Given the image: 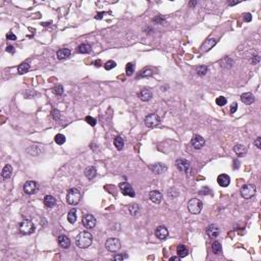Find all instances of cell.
<instances>
[{"mask_svg": "<svg viewBox=\"0 0 261 261\" xmlns=\"http://www.w3.org/2000/svg\"><path fill=\"white\" fill-rule=\"evenodd\" d=\"M92 242H93V237L88 232H82L81 234H78L77 239H75V243L82 249L89 248L91 244H92Z\"/></svg>", "mask_w": 261, "mask_h": 261, "instance_id": "obj_1", "label": "cell"}, {"mask_svg": "<svg viewBox=\"0 0 261 261\" xmlns=\"http://www.w3.org/2000/svg\"><path fill=\"white\" fill-rule=\"evenodd\" d=\"M203 208V202L197 198L191 199L188 203V209L192 214H199Z\"/></svg>", "mask_w": 261, "mask_h": 261, "instance_id": "obj_2", "label": "cell"}, {"mask_svg": "<svg viewBox=\"0 0 261 261\" xmlns=\"http://www.w3.org/2000/svg\"><path fill=\"white\" fill-rule=\"evenodd\" d=\"M80 200H81V193L79 192L77 189H70L66 196L67 203L71 206H75L79 204Z\"/></svg>", "mask_w": 261, "mask_h": 261, "instance_id": "obj_3", "label": "cell"}, {"mask_svg": "<svg viewBox=\"0 0 261 261\" xmlns=\"http://www.w3.org/2000/svg\"><path fill=\"white\" fill-rule=\"evenodd\" d=\"M241 193V196L245 199H250L252 198L253 196H255L256 194V188L254 185H251V184H248V185H245L241 188L240 190Z\"/></svg>", "mask_w": 261, "mask_h": 261, "instance_id": "obj_4", "label": "cell"}, {"mask_svg": "<svg viewBox=\"0 0 261 261\" xmlns=\"http://www.w3.org/2000/svg\"><path fill=\"white\" fill-rule=\"evenodd\" d=\"M20 230L22 234H31L35 232V225L30 219H26L21 222Z\"/></svg>", "mask_w": 261, "mask_h": 261, "instance_id": "obj_5", "label": "cell"}, {"mask_svg": "<svg viewBox=\"0 0 261 261\" xmlns=\"http://www.w3.org/2000/svg\"><path fill=\"white\" fill-rule=\"evenodd\" d=\"M105 246H106V249L108 251L117 252L122 247V244H120V241L116 238H109L105 243Z\"/></svg>", "mask_w": 261, "mask_h": 261, "instance_id": "obj_6", "label": "cell"}, {"mask_svg": "<svg viewBox=\"0 0 261 261\" xmlns=\"http://www.w3.org/2000/svg\"><path fill=\"white\" fill-rule=\"evenodd\" d=\"M159 123H160V118H159V116L157 114H155V113H151V114L147 115L145 117V124L148 128L157 127Z\"/></svg>", "mask_w": 261, "mask_h": 261, "instance_id": "obj_7", "label": "cell"}, {"mask_svg": "<svg viewBox=\"0 0 261 261\" xmlns=\"http://www.w3.org/2000/svg\"><path fill=\"white\" fill-rule=\"evenodd\" d=\"M119 190L123 193V195L128 196V197H135V191L133 187L128 183H120L119 184Z\"/></svg>", "mask_w": 261, "mask_h": 261, "instance_id": "obj_8", "label": "cell"}, {"mask_svg": "<svg viewBox=\"0 0 261 261\" xmlns=\"http://www.w3.org/2000/svg\"><path fill=\"white\" fill-rule=\"evenodd\" d=\"M24 192L28 195H33L38 192V184L36 181H28L24 185Z\"/></svg>", "mask_w": 261, "mask_h": 261, "instance_id": "obj_9", "label": "cell"}, {"mask_svg": "<svg viewBox=\"0 0 261 261\" xmlns=\"http://www.w3.org/2000/svg\"><path fill=\"white\" fill-rule=\"evenodd\" d=\"M83 225H84L87 229H93L96 225V218L93 216L92 214H86L82 219Z\"/></svg>", "mask_w": 261, "mask_h": 261, "instance_id": "obj_10", "label": "cell"}, {"mask_svg": "<svg viewBox=\"0 0 261 261\" xmlns=\"http://www.w3.org/2000/svg\"><path fill=\"white\" fill-rule=\"evenodd\" d=\"M176 166L180 172H186L190 168V162L186 159H184V158H179V159L176 160Z\"/></svg>", "mask_w": 261, "mask_h": 261, "instance_id": "obj_11", "label": "cell"}, {"mask_svg": "<svg viewBox=\"0 0 261 261\" xmlns=\"http://www.w3.org/2000/svg\"><path fill=\"white\" fill-rule=\"evenodd\" d=\"M191 144L195 149L199 150V149H201L202 147H204V145H205V140H204L200 135H195L192 139Z\"/></svg>", "mask_w": 261, "mask_h": 261, "instance_id": "obj_12", "label": "cell"}, {"mask_svg": "<svg viewBox=\"0 0 261 261\" xmlns=\"http://www.w3.org/2000/svg\"><path fill=\"white\" fill-rule=\"evenodd\" d=\"M149 169L153 173H156V175H160V173H163L166 169H167V166L162 164V163H154V164H150L149 165Z\"/></svg>", "mask_w": 261, "mask_h": 261, "instance_id": "obj_13", "label": "cell"}, {"mask_svg": "<svg viewBox=\"0 0 261 261\" xmlns=\"http://www.w3.org/2000/svg\"><path fill=\"white\" fill-rule=\"evenodd\" d=\"M155 234H156V237L159 240H164V239H166V237L168 236V230L165 226L160 225L155 230Z\"/></svg>", "mask_w": 261, "mask_h": 261, "instance_id": "obj_14", "label": "cell"}, {"mask_svg": "<svg viewBox=\"0 0 261 261\" xmlns=\"http://www.w3.org/2000/svg\"><path fill=\"white\" fill-rule=\"evenodd\" d=\"M217 183L220 187H228L230 184V177L225 175V173H222V175H219L217 177Z\"/></svg>", "mask_w": 261, "mask_h": 261, "instance_id": "obj_15", "label": "cell"}, {"mask_svg": "<svg viewBox=\"0 0 261 261\" xmlns=\"http://www.w3.org/2000/svg\"><path fill=\"white\" fill-rule=\"evenodd\" d=\"M206 234L210 238H217L219 236V229L215 225H210L207 226Z\"/></svg>", "mask_w": 261, "mask_h": 261, "instance_id": "obj_16", "label": "cell"}, {"mask_svg": "<svg viewBox=\"0 0 261 261\" xmlns=\"http://www.w3.org/2000/svg\"><path fill=\"white\" fill-rule=\"evenodd\" d=\"M149 197H150V200L152 201L153 203L155 204H159L161 202V200H162V194L159 192V191H156V190H154V191H151L150 192V194H149Z\"/></svg>", "mask_w": 261, "mask_h": 261, "instance_id": "obj_17", "label": "cell"}, {"mask_svg": "<svg viewBox=\"0 0 261 261\" xmlns=\"http://www.w3.org/2000/svg\"><path fill=\"white\" fill-rule=\"evenodd\" d=\"M215 44H216V40H215L214 38H209V39H207L205 42L202 44L201 50L204 51V52H206L208 50H210V49L212 48Z\"/></svg>", "mask_w": 261, "mask_h": 261, "instance_id": "obj_18", "label": "cell"}, {"mask_svg": "<svg viewBox=\"0 0 261 261\" xmlns=\"http://www.w3.org/2000/svg\"><path fill=\"white\" fill-rule=\"evenodd\" d=\"M241 101L243 102L244 104L250 105L255 101V98H254V96H253L252 93L247 92V93H244V94H242L241 95Z\"/></svg>", "mask_w": 261, "mask_h": 261, "instance_id": "obj_19", "label": "cell"}, {"mask_svg": "<svg viewBox=\"0 0 261 261\" xmlns=\"http://www.w3.org/2000/svg\"><path fill=\"white\" fill-rule=\"evenodd\" d=\"M57 241H58L59 246L63 249H67L70 246V240L66 236H64V234H60Z\"/></svg>", "mask_w": 261, "mask_h": 261, "instance_id": "obj_20", "label": "cell"}, {"mask_svg": "<svg viewBox=\"0 0 261 261\" xmlns=\"http://www.w3.org/2000/svg\"><path fill=\"white\" fill-rule=\"evenodd\" d=\"M139 97L142 101H149L152 98V92L149 89H143L139 92Z\"/></svg>", "mask_w": 261, "mask_h": 261, "instance_id": "obj_21", "label": "cell"}, {"mask_svg": "<svg viewBox=\"0 0 261 261\" xmlns=\"http://www.w3.org/2000/svg\"><path fill=\"white\" fill-rule=\"evenodd\" d=\"M234 153H236L238 156H245L246 154H247V147H245L244 145H242V144H237V145H234Z\"/></svg>", "mask_w": 261, "mask_h": 261, "instance_id": "obj_22", "label": "cell"}, {"mask_svg": "<svg viewBox=\"0 0 261 261\" xmlns=\"http://www.w3.org/2000/svg\"><path fill=\"white\" fill-rule=\"evenodd\" d=\"M44 204L48 208H52L56 205V199L51 195H46L44 197Z\"/></svg>", "mask_w": 261, "mask_h": 261, "instance_id": "obj_23", "label": "cell"}, {"mask_svg": "<svg viewBox=\"0 0 261 261\" xmlns=\"http://www.w3.org/2000/svg\"><path fill=\"white\" fill-rule=\"evenodd\" d=\"M1 175H2V177L4 180H8L9 177L11 176V175H12V166H11L10 164H6L2 169Z\"/></svg>", "mask_w": 261, "mask_h": 261, "instance_id": "obj_24", "label": "cell"}, {"mask_svg": "<svg viewBox=\"0 0 261 261\" xmlns=\"http://www.w3.org/2000/svg\"><path fill=\"white\" fill-rule=\"evenodd\" d=\"M85 176H86L87 179H89V180L94 179V177L97 176L96 168L94 167V166H89V167H87L85 169Z\"/></svg>", "mask_w": 261, "mask_h": 261, "instance_id": "obj_25", "label": "cell"}, {"mask_svg": "<svg viewBox=\"0 0 261 261\" xmlns=\"http://www.w3.org/2000/svg\"><path fill=\"white\" fill-rule=\"evenodd\" d=\"M70 49H66V48L60 49V50L57 51V53H56V56H57V58L60 59V60L70 57Z\"/></svg>", "mask_w": 261, "mask_h": 261, "instance_id": "obj_26", "label": "cell"}, {"mask_svg": "<svg viewBox=\"0 0 261 261\" xmlns=\"http://www.w3.org/2000/svg\"><path fill=\"white\" fill-rule=\"evenodd\" d=\"M176 253L181 258H184V257H186L189 254V250H188V248L186 247V246L181 244L176 247Z\"/></svg>", "mask_w": 261, "mask_h": 261, "instance_id": "obj_27", "label": "cell"}, {"mask_svg": "<svg viewBox=\"0 0 261 261\" xmlns=\"http://www.w3.org/2000/svg\"><path fill=\"white\" fill-rule=\"evenodd\" d=\"M91 50H92V48H91V45L90 44H87V43L81 44L80 46L77 48V51L79 52V53H82V54L89 53V52H91Z\"/></svg>", "mask_w": 261, "mask_h": 261, "instance_id": "obj_28", "label": "cell"}, {"mask_svg": "<svg viewBox=\"0 0 261 261\" xmlns=\"http://www.w3.org/2000/svg\"><path fill=\"white\" fill-rule=\"evenodd\" d=\"M128 209L130 214L133 215V216H136V215L140 214V207L138 204H136V203L131 204V205L128 207Z\"/></svg>", "mask_w": 261, "mask_h": 261, "instance_id": "obj_29", "label": "cell"}, {"mask_svg": "<svg viewBox=\"0 0 261 261\" xmlns=\"http://www.w3.org/2000/svg\"><path fill=\"white\" fill-rule=\"evenodd\" d=\"M113 143H114V146L116 147L117 150H122L123 148V146H124V141L120 136L115 137L114 140H113Z\"/></svg>", "mask_w": 261, "mask_h": 261, "instance_id": "obj_30", "label": "cell"}, {"mask_svg": "<svg viewBox=\"0 0 261 261\" xmlns=\"http://www.w3.org/2000/svg\"><path fill=\"white\" fill-rule=\"evenodd\" d=\"M211 250H212V252L214 253V254H220V253L222 252V247H221V244H220V242H218V241H215L214 243L212 244V246H211Z\"/></svg>", "mask_w": 261, "mask_h": 261, "instance_id": "obj_31", "label": "cell"}, {"mask_svg": "<svg viewBox=\"0 0 261 261\" xmlns=\"http://www.w3.org/2000/svg\"><path fill=\"white\" fill-rule=\"evenodd\" d=\"M67 220H69V222L71 225L75 224V220H77V210L75 209L70 210L69 214H67Z\"/></svg>", "mask_w": 261, "mask_h": 261, "instance_id": "obj_32", "label": "cell"}, {"mask_svg": "<svg viewBox=\"0 0 261 261\" xmlns=\"http://www.w3.org/2000/svg\"><path fill=\"white\" fill-rule=\"evenodd\" d=\"M40 152H41V149L37 146H32L27 149V153L32 155V156H38V155L40 154Z\"/></svg>", "mask_w": 261, "mask_h": 261, "instance_id": "obj_33", "label": "cell"}, {"mask_svg": "<svg viewBox=\"0 0 261 261\" xmlns=\"http://www.w3.org/2000/svg\"><path fill=\"white\" fill-rule=\"evenodd\" d=\"M30 70V64L28 62H24V63H22L21 65H18L17 67V71H18V74H26L27 71Z\"/></svg>", "mask_w": 261, "mask_h": 261, "instance_id": "obj_34", "label": "cell"}, {"mask_svg": "<svg viewBox=\"0 0 261 261\" xmlns=\"http://www.w3.org/2000/svg\"><path fill=\"white\" fill-rule=\"evenodd\" d=\"M65 136H63L62 134H57L55 136V142L57 143L58 145H62L65 143Z\"/></svg>", "mask_w": 261, "mask_h": 261, "instance_id": "obj_35", "label": "cell"}, {"mask_svg": "<svg viewBox=\"0 0 261 261\" xmlns=\"http://www.w3.org/2000/svg\"><path fill=\"white\" fill-rule=\"evenodd\" d=\"M134 70H135V65H134V63L128 62V63L127 64V65H126V74H127V75H133Z\"/></svg>", "mask_w": 261, "mask_h": 261, "instance_id": "obj_36", "label": "cell"}, {"mask_svg": "<svg viewBox=\"0 0 261 261\" xmlns=\"http://www.w3.org/2000/svg\"><path fill=\"white\" fill-rule=\"evenodd\" d=\"M207 66L205 65H199L196 67V73H197L199 75H206L207 73Z\"/></svg>", "mask_w": 261, "mask_h": 261, "instance_id": "obj_37", "label": "cell"}, {"mask_svg": "<svg viewBox=\"0 0 261 261\" xmlns=\"http://www.w3.org/2000/svg\"><path fill=\"white\" fill-rule=\"evenodd\" d=\"M115 66H116V63L113 61V60H109V61H107L104 64V69L106 70H110L112 69H114Z\"/></svg>", "mask_w": 261, "mask_h": 261, "instance_id": "obj_38", "label": "cell"}, {"mask_svg": "<svg viewBox=\"0 0 261 261\" xmlns=\"http://www.w3.org/2000/svg\"><path fill=\"white\" fill-rule=\"evenodd\" d=\"M215 102H216V104L218 105V106H224V105L226 104V102H228V100H226V98L220 96V97L216 98V100H215Z\"/></svg>", "mask_w": 261, "mask_h": 261, "instance_id": "obj_39", "label": "cell"}, {"mask_svg": "<svg viewBox=\"0 0 261 261\" xmlns=\"http://www.w3.org/2000/svg\"><path fill=\"white\" fill-rule=\"evenodd\" d=\"M53 92L54 94H56V95H62L63 94V87L61 85H57V86H55L54 88H53Z\"/></svg>", "mask_w": 261, "mask_h": 261, "instance_id": "obj_40", "label": "cell"}, {"mask_svg": "<svg viewBox=\"0 0 261 261\" xmlns=\"http://www.w3.org/2000/svg\"><path fill=\"white\" fill-rule=\"evenodd\" d=\"M85 120H86V123H89V124H90V126H92V127L96 126L97 120H96L95 118H94V117H92V116H90V115L86 116Z\"/></svg>", "mask_w": 261, "mask_h": 261, "instance_id": "obj_41", "label": "cell"}, {"mask_svg": "<svg viewBox=\"0 0 261 261\" xmlns=\"http://www.w3.org/2000/svg\"><path fill=\"white\" fill-rule=\"evenodd\" d=\"M153 74V71L151 70H143L141 75H140V78H145V77H150V75H152Z\"/></svg>", "mask_w": 261, "mask_h": 261, "instance_id": "obj_42", "label": "cell"}, {"mask_svg": "<svg viewBox=\"0 0 261 261\" xmlns=\"http://www.w3.org/2000/svg\"><path fill=\"white\" fill-rule=\"evenodd\" d=\"M243 18H244V21L245 22H251L252 21V14L251 13H245L244 16H243Z\"/></svg>", "mask_w": 261, "mask_h": 261, "instance_id": "obj_43", "label": "cell"}, {"mask_svg": "<svg viewBox=\"0 0 261 261\" xmlns=\"http://www.w3.org/2000/svg\"><path fill=\"white\" fill-rule=\"evenodd\" d=\"M128 255H114L113 256V259L114 260H123L124 258H127Z\"/></svg>", "mask_w": 261, "mask_h": 261, "instance_id": "obj_44", "label": "cell"}, {"mask_svg": "<svg viewBox=\"0 0 261 261\" xmlns=\"http://www.w3.org/2000/svg\"><path fill=\"white\" fill-rule=\"evenodd\" d=\"M237 109H238V104L236 103V102H234V103L232 104V106H230V112L234 113L237 111Z\"/></svg>", "mask_w": 261, "mask_h": 261, "instance_id": "obj_45", "label": "cell"}, {"mask_svg": "<svg viewBox=\"0 0 261 261\" xmlns=\"http://www.w3.org/2000/svg\"><path fill=\"white\" fill-rule=\"evenodd\" d=\"M254 145L257 147V148H261V138L258 137L256 140H255V142H254Z\"/></svg>", "mask_w": 261, "mask_h": 261, "instance_id": "obj_46", "label": "cell"}, {"mask_svg": "<svg viewBox=\"0 0 261 261\" xmlns=\"http://www.w3.org/2000/svg\"><path fill=\"white\" fill-rule=\"evenodd\" d=\"M53 117L55 119H59V117H60V113L58 110H53Z\"/></svg>", "mask_w": 261, "mask_h": 261, "instance_id": "obj_47", "label": "cell"}, {"mask_svg": "<svg viewBox=\"0 0 261 261\" xmlns=\"http://www.w3.org/2000/svg\"><path fill=\"white\" fill-rule=\"evenodd\" d=\"M7 39L8 40H17V36H14L12 33H9L8 35H7Z\"/></svg>", "mask_w": 261, "mask_h": 261, "instance_id": "obj_48", "label": "cell"}, {"mask_svg": "<svg viewBox=\"0 0 261 261\" xmlns=\"http://www.w3.org/2000/svg\"><path fill=\"white\" fill-rule=\"evenodd\" d=\"M6 51L12 54V53H14V47H13V46H7V48H6Z\"/></svg>", "mask_w": 261, "mask_h": 261, "instance_id": "obj_49", "label": "cell"}, {"mask_svg": "<svg viewBox=\"0 0 261 261\" xmlns=\"http://www.w3.org/2000/svg\"><path fill=\"white\" fill-rule=\"evenodd\" d=\"M259 59H260L259 56L256 55V56H254V57L252 58V62H253V63H258V62H259Z\"/></svg>", "mask_w": 261, "mask_h": 261, "instance_id": "obj_50", "label": "cell"}, {"mask_svg": "<svg viewBox=\"0 0 261 261\" xmlns=\"http://www.w3.org/2000/svg\"><path fill=\"white\" fill-rule=\"evenodd\" d=\"M240 167V162L238 160H234V168H239Z\"/></svg>", "mask_w": 261, "mask_h": 261, "instance_id": "obj_51", "label": "cell"}, {"mask_svg": "<svg viewBox=\"0 0 261 261\" xmlns=\"http://www.w3.org/2000/svg\"><path fill=\"white\" fill-rule=\"evenodd\" d=\"M94 64H95V66H97V67L101 66V60H95V61H94Z\"/></svg>", "mask_w": 261, "mask_h": 261, "instance_id": "obj_52", "label": "cell"}, {"mask_svg": "<svg viewBox=\"0 0 261 261\" xmlns=\"http://www.w3.org/2000/svg\"><path fill=\"white\" fill-rule=\"evenodd\" d=\"M181 259V257L177 255V256H172V257H171V258H169V260H180Z\"/></svg>", "mask_w": 261, "mask_h": 261, "instance_id": "obj_53", "label": "cell"}, {"mask_svg": "<svg viewBox=\"0 0 261 261\" xmlns=\"http://www.w3.org/2000/svg\"><path fill=\"white\" fill-rule=\"evenodd\" d=\"M103 14H104V12H100V13H97V16H96L95 17L97 18V20H101V18H102V16H103Z\"/></svg>", "mask_w": 261, "mask_h": 261, "instance_id": "obj_54", "label": "cell"}, {"mask_svg": "<svg viewBox=\"0 0 261 261\" xmlns=\"http://www.w3.org/2000/svg\"><path fill=\"white\" fill-rule=\"evenodd\" d=\"M238 3H239V1H230L229 4L230 5H234V4H238Z\"/></svg>", "mask_w": 261, "mask_h": 261, "instance_id": "obj_55", "label": "cell"}, {"mask_svg": "<svg viewBox=\"0 0 261 261\" xmlns=\"http://www.w3.org/2000/svg\"><path fill=\"white\" fill-rule=\"evenodd\" d=\"M196 4H197V2H191L190 3V5H196Z\"/></svg>", "mask_w": 261, "mask_h": 261, "instance_id": "obj_56", "label": "cell"}]
</instances>
